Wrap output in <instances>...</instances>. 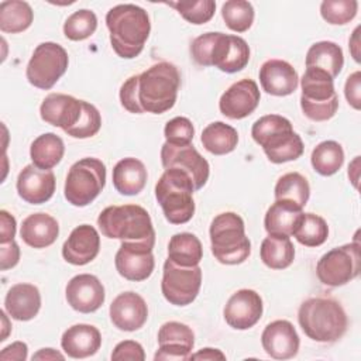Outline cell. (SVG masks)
<instances>
[{"label":"cell","mask_w":361,"mask_h":361,"mask_svg":"<svg viewBox=\"0 0 361 361\" xmlns=\"http://www.w3.org/2000/svg\"><path fill=\"white\" fill-rule=\"evenodd\" d=\"M189 360H207V361H213V360H226V355L219 350V348H212V347H206L199 350L195 354L189 355Z\"/></svg>","instance_id":"11a10c76"},{"label":"cell","mask_w":361,"mask_h":361,"mask_svg":"<svg viewBox=\"0 0 361 361\" xmlns=\"http://www.w3.org/2000/svg\"><path fill=\"white\" fill-rule=\"evenodd\" d=\"M55 175L51 169H39L34 164L25 165L17 178L18 196L30 204L48 202L55 192Z\"/></svg>","instance_id":"ffe728a7"},{"label":"cell","mask_w":361,"mask_h":361,"mask_svg":"<svg viewBox=\"0 0 361 361\" xmlns=\"http://www.w3.org/2000/svg\"><path fill=\"white\" fill-rule=\"evenodd\" d=\"M111 360H133V361H144L145 360V353L144 348L140 343L134 340H124L120 341L113 353H111Z\"/></svg>","instance_id":"c3c4849f"},{"label":"cell","mask_w":361,"mask_h":361,"mask_svg":"<svg viewBox=\"0 0 361 361\" xmlns=\"http://www.w3.org/2000/svg\"><path fill=\"white\" fill-rule=\"evenodd\" d=\"M28 347L23 341H14L10 345L4 347L0 353L1 361H24L27 360Z\"/></svg>","instance_id":"db71d44e"},{"label":"cell","mask_w":361,"mask_h":361,"mask_svg":"<svg viewBox=\"0 0 361 361\" xmlns=\"http://www.w3.org/2000/svg\"><path fill=\"white\" fill-rule=\"evenodd\" d=\"M358 10L355 0H324L320 4V14L331 25H344L350 23Z\"/></svg>","instance_id":"b9f144b4"},{"label":"cell","mask_w":361,"mask_h":361,"mask_svg":"<svg viewBox=\"0 0 361 361\" xmlns=\"http://www.w3.org/2000/svg\"><path fill=\"white\" fill-rule=\"evenodd\" d=\"M292 235L305 247H319L329 237V226L319 214L302 213Z\"/></svg>","instance_id":"8d00e7d4"},{"label":"cell","mask_w":361,"mask_h":361,"mask_svg":"<svg viewBox=\"0 0 361 361\" xmlns=\"http://www.w3.org/2000/svg\"><path fill=\"white\" fill-rule=\"evenodd\" d=\"M298 322L303 333L317 343H336L348 327L343 306L331 298H309L302 302Z\"/></svg>","instance_id":"7a4b0ae2"},{"label":"cell","mask_w":361,"mask_h":361,"mask_svg":"<svg viewBox=\"0 0 361 361\" xmlns=\"http://www.w3.org/2000/svg\"><path fill=\"white\" fill-rule=\"evenodd\" d=\"M137 83L138 75L130 76L120 87V102L121 106L134 114H142V110L138 104V94H137Z\"/></svg>","instance_id":"7dc6e473"},{"label":"cell","mask_w":361,"mask_h":361,"mask_svg":"<svg viewBox=\"0 0 361 361\" xmlns=\"http://www.w3.org/2000/svg\"><path fill=\"white\" fill-rule=\"evenodd\" d=\"M310 162L319 175L331 176L338 172L344 164L343 147L333 140L322 141L312 151Z\"/></svg>","instance_id":"d590c367"},{"label":"cell","mask_w":361,"mask_h":361,"mask_svg":"<svg viewBox=\"0 0 361 361\" xmlns=\"http://www.w3.org/2000/svg\"><path fill=\"white\" fill-rule=\"evenodd\" d=\"M17 223L13 214L7 210H0V244L14 240Z\"/></svg>","instance_id":"f5cc1de1"},{"label":"cell","mask_w":361,"mask_h":361,"mask_svg":"<svg viewBox=\"0 0 361 361\" xmlns=\"http://www.w3.org/2000/svg\"><path fill=\"white\" fill-rule=\"evenodd\" d=\"M306 68H314L326 72L333 79L341 72L344 55L340 45L333 41L314 42L306 54Z\"/></svg>","instance_id":"f546056e"},{"label":"cell","mask_w":361,"mask_h":361,"mask_svg":"<svg viewBox=\"0 0 361 361\" xmlns=\"http://www.w3.org/2000/svg\"><path fill=\"white\" fill-rule=\"evenodd\" d=\"M97 226L107 238L154 247L155 230L148 212L138 204L109 206L97 217Z\"/></svg>","instance_id":"277c9868"},{"label":"cell","mask_w":361,"mask_h":361,"mask_svg":"<svg viewBox=\"0 0 361 361\" xmlns=\"http://www.w3.org/2000/svg\"><path fill=\"white\" fill-rule=\"evenodd\" d=\"M202 286V268L180 267L169 258L164 262L161 292L173 306L190 305L199 295Z\"/></svg>","instance_id":"7c38bea8"},{"label":"cell","mask_w":361,"mask_h":361,"mask_svg":"<svg viewBox=\"0 0 361 361\" xmlns=\"http://www.w3.org/2000/svg\"><path fill=\"white\" fill-rule=\"evenodd\" d=\"M113 51L123 59L138 56L149 37L151 23L147 11L135 4H117L106 14Z\"/></svg>","instance_id":"6da1fadb"},{"label":"cell","mask_w":361,"mask_h":361,"mask_svg":"<svg viewBox=\"0 0 361 361\" xmlns=\"http://www.w3.org/2000/svg\"><path fill=\"white\" fill-rule=\"evenodd\" d=\"M69 63L68 52L56 42H41L28 61L27 80L38 89H51L66 72Z\"/></svg>","instance_id":"30bf717a"},{"label":"cell","mask_w":361,"mask_h":361,"mask_svg":"<svg viewBox=\"0 0 361 361\" xmlns=\"http://www.w3.org/2000/svg\"><path fill=\"white\" fill-rule=\"evenodd\" d=\"M360 30H361L360 25L355 27V30H354V32H353V35L348 41L350 52H351L355 62H360Z\"/></svg>","instance_id":"6f0895ef"},{"label":"cell","mask_w":361,"mask_h":361,"mask_svg":"<svg viewBox=\"0 0 361 361\" xmlns=\"http://www.w3.org/2000/svg\"><path fill=\"white\" fill-rule=\"evenodd\" d=\"M65 355L61 354L59 351L54 350V348H41L38 350L34 355L32 360H41V361H47V360H63Z\"/></svg>","instance_id":"9f6ffc18"},{"label":"cell","mask_w":361,"mask_h":361,"mask_svg":"<svg viewBox=\"0 0 361 361\" xmlns=\"http://www.w3.org/2000/svg\"><path fill=\"white\" fill-rule=\"evenodd\" d=\"M168 258L180 267H195L203 258L200 240L192 233H176L168 244Z\"/></svg>","instance_id":"836d02e7"},{"label":"cell","mask_w":361,"mask_h":361,"mask_svg":"<svg viewBox=\"0 0 361 361\" xmlns=\"http://www.w3.org/2000/svg\"><path fill=\"white\" fill-rule=\"evenodd\" d=\"M100 251V235L90 224L75 227L62 245V257L72 265H86Z\"/></svg>","instance_id":"7402d4cb"},{"label":"cell","mask_w":361,"mask_h":361,"mask_svg":"<svg viewBox=\"0 0 361 361\" xmlns=\"http://www.w3.org/2000/svg\"><path fill=\"white\" fill-rule=\"evenodd\" d=\"M251 137L274 164L295 161L302 157L305 149L303 141L293 131L292 123L279 114L259 117L251 127Z\"/></svg>","instance_id":"3957f363"},{"label":"cell","mask_w":361,"mask_h":361,"mask_svg":"<svg viewBox=\"0 0 361 361\" xmlns=\"http://www.w3.org/2000/svg\"><path fill=\"white\" fill-rule=\"evenodd\" d=\"M259 255L271 269H285L295 259V247L288 235L268 234L261 243Z\"/></svg>","instance_id":"1f68e13d"},{"label":"cell","mask_w":361,"mask_h":361,"mask_svg":"<svg viewBox=\"0 0 361 361\" xmlns=\"http://www.w3.org/2000/svg\"><path fill=\"white\" fill-rule=\"evenodd\" d=\"M80 113L82 100L63 93L48 94L39 106L41 118L54 127L62 128L63 131H68L78 123Z\"/></svg>","instance_id":"603a6c76"},{"label":"cell","mask_w":361,"mask_h":361,"mask_svg":"<svg viewBox=\"0 0 361 361\" xmlns=\"http://www.w3.org/2000/svg\"><path fill=\"white\" fill-rule=\"evenodd\" d=\"M259 83L268 94L288 96L298 89L299 76L289 62L268 59L259 68Z\"/></svg>","instance_id":"cb8c5ba5"},{"label":"cell","mask_w":361,"mask_h":361,"mask_svg":"<svg viewBox=\"0 0 361 361\" xmlns=\"http://www.w3.org/2000/svg\"><path fill=\"white\" fill-rule=\"evenodd\" d=\"M102 127V116L99 110L85 100H82V113L78 123L65 131L73 138H90L99 133Z\"/></svg>","instance_id":"7bdbcfd3"},{"label":"cell","mask_w":361,"mask_h":361,"mask_svg":"<svg viewBox=\"0 0 361 361\" xmlns=\"http://www.w3.org/2000/svg\"><path fill=\"white\" fill-rule=\"evenodd\" d=\"M20 261V247L18 244L11 240L8 243L0 244V268L1 271H7L16 267Z\"/></svg>","instance_id":"816d5d0a"},{"label":"cell","mask_w":361,"mask_h":361,"mask_svg":"<svg viewBox=\"0 0 361 361\" xmlns=\"http://www.w3.org/2000/svg\"><path fill=\"white\" fill-rule=\"evenodd\" d=\"M65 296L68 305L80 313L96 312L106 299L103 283L92 274L75 275L66 285Z\"/></svg>","instance_id":"e0dca14e"},{"label":"cell","mask_w":361,"mask_h":361,"mask_svg":"<svg viewBox=\"0 0 361 361\" xmlns=\"http://www.w3.org/2000/svg\"><path fill=\"white\" fill-rule=\"evenodd\" d=\"M110 320L121 331L140 330L148 319V306L135 292H123L114 298L109 309Z\"/></svg>","instance_id":"ac0fdd59"},{"label":"cell","mask_w":361,"mask_h":361,"mask_svg":"<svg viewBox=\"0 0 361 361\" xmlns=\"http://www.w3.org/2000/svg\"><path fill=\"white\" fill-rule=\"evenodd\" d=\"M300 87V109L309 120L327 121L334 117L338 109V96L331 76L320 69L306 68Z\"/></svg>","instance_id":"ba28073f"},{"label":"cell","mask_w":361,"mask_h":361,"mask_svg":"<svg viewBox=\"0 0 361 361\" xmlns=\"http://www.w3.org/2000/svg\"><path fill=\"white\" fill-rule=\"evenodd\" d=\"M165 141L172 145H186L192 144L195 128L188 117H173L165 124L164 128Z\"/></svg>","instance_id":"f6af8a7d"},{"label":"cell","mask_w":361,"mask_h":361,"mask_svg":"<svg viewBox=\"0 0 361 361\" xmlns=\"http://www.w3.org/2000/svg\"><path fill=\"white\" fill-rule=\"evenodd\" d=\"M190 351L192 350H189L183 345H178V344H159V347L154 355V360L155 361H159V360L185 361V360H189Z\"/></svg>","instance_id":"f907efd6"},{"label":"cell","mask_w":361,"mask_h":361,"mask_svg":"<svg viewBox=\"0 0 361 361\" xmlns=\"http://www.w3.org/2000/svg\"><path fill=\"white\" fill-rule=\"evenodd\" d=\"M358 162L360 157H355L354 161L348 165V178L353 182L354 188H358Z\"/></svg>","instance_id":"680465c9"},{"label":"cell","mask_w":361,"mask_h":361,"mask_svg":"<svg viewBox=\"0 0 361 361\" xmlns=\"http://www.w3.org/2000/svg\"><path fill=\"white\" fill-rule=\"evenodd\" d=\"M221 17L234 32H245L254 23V7L245 0H228L221 6Z\"/></svg>","instance_id":"f35d334b"},{"label":"cell","mask_w":361,"mask_h":361,"mask_svg":"<svg viewBox=\"0 0 361 361\" xmlns=\"http://www.w3.org/2000/svg\"><path fill=\"white\" fill-rule=\"evenodd\" d=\"M360 269V244L354 241L323 254L317 261L316 275L323 285L337 288L357 278Z\"/></svg>","instance_id":"8fae6325"},{"label":"cell","mask_w":361,"mask_h":361,"mask_svg":"<svg viewBox=\"0 0 361 361\" xmlns=\"http://www.w3.org/2000/svg\"><path fill=\"white\" fill-rule=\"evenodd\" d=\"M102 345V334L92 324H73L63 331L61 347L71 358H87L94 355Z\"/></svg>","instance_id":"d4e9b609"},{"label":"cell","mask_w":361,"mask_h":361,"mask_svg":"<svg viewBox=\"0 0 361 361\" xmlns=\"http://www.w3.org/2000/svg\"><path fill=\"white\" fill-rule=\"evenodd\" d=\"M97 17L92 10L82 8L72 13L63 23V34L71 41H83L94 34Z\"/></svg>","instance_id":"ab89813d"},{"label":"cell","mask_w":361,"mask_h":361,"mask_svg":"<svg viewBox=\"0 0 361 361\" xmlns=\"http://www.w3.org/2000/svg\"><path fill=\"white\" fill-rule=\"evenodd\" d=\"M159 344H178L193 350L195 334L192 329L183 323L166 322L158 330V345Z\"/></svg>","instance_id":"ee69618b"},{"label":"cell","mask_w":361,"mask_h":361,"mask_svg":"<svg viewBox=\"0 0 361 361\" xmlns=\"http://www.w3.org/2000/svg\"><path fill=\"white\" fill-rule=\"evenodd\" d=\"M264 312L262 298L252 289H240L227 300L223 316L226 323L235 330H248L255 326Z\"/></svg>","instance_id":"9a60e30c"},{"label":"cell","mask_w":361,"mask_h":361,"mask_svg":"<svg viewBox=\"0 0 361 361\" xmlns=\"http://www.w3.org/2000/svg\"><path fill=\"white\" fill-rule=\"evenodd\" d=\"M303 209L288 200H275L265 213L264 226L268 234L290 237Z\"/></svg>","instance_id":"f1b7e54d"},{"label":"cell","mask_w":361,"mask_h":361,"mask_svg":"<svg viewBox=\"0 0 361 361\" xmlns=\"http://www.w3.org/2000/svg\"><path fill=\"white\" fill-rule=\"evenodd\" d=\"M220 32H204L196 37L190 45V54L193 61L200 66H212L210 56L216 39Z\"/></svg>","instance_id":"bcb514c9"},{"label":"cell","mask_w":361,"mask_h":361,"mask_svg":"<svg viewBox=\"0 0 361 361\" xmlns=\"http://www.w3.org/2000/svg\"><path fill=\"white\" fill-rule=\"evenodd\" d=\"M6 310H1V320H3V333H1V338L0 341H4L8 336V331H10V324H8V320H7V316H6Z\"/></svg>","instance_id":"91938a15"},{"label":"cell","mask_w":361,"mask_h":361,"mask_svg":"<svg viewBox=\"0 0 361 361\" xmlns=\"http://www.w3.org/2000/svg\"><path fill=\"white\" fill-rule=\"evenodd\" d=\"M261 344L271 358L289 360L298 354L300 340L290 322L274 320L265 326L261 334Z\"/></svg>","instance_id":"d6986e66"},{"label":"cell","mask_w":361,"mask_h":361,"mask_svg":"<svg viewBox=\"0 0 361 361\" xmlns=\"http://www.w3.org/2000/svg\"><path fill=\"white\" fill-rule=\"evenodd\" d=\"M63 154L65 144L62 138L54 133L38 135L30 147L31 161L39 169H52L61 162Z\"/></svg>","instance_id":"4dcf8cb0"},{"label":"cell","mask_w":361,"mask_h":361,"mask_svg":"<svg viewBox=\"0 0 361 361\" xmlns=\"http://www.w3.org/2000/svg\"><path fill=\"white\" fill-rule=\"evenodd\" d=\"M20 235L27 245L32 248H45L56 241L59 235V224L48 213H34L23 220Z\"/></svg>","instance_id":"4316f807"},{"label":"cell","mask_w":361,"mask_h":361,"mask_svg":"<svg viewBox=\"0 0 361 361\" xmlns=\"http://www.w3.org/2000/svg\"><path fill=\"white\" fill-rule=\"evenodd\" d=\"M152 248L147 244L123 241L114 257L117 272L124 279L133 282H141L149 278L155 267Z\"/></svg>","instance_id":"5bb4252c"},{"label":"cell","mask_w":361,"mask_h":361,"mask_svg":"<svg viewBox=\"0 0 361 361\" xmlns=\"http://www.w3.org/2000/svg\"><path fill=\"white\" fill-rule=\"evenodd\" d=\"M41 309V293L32 283L13 285L4 299V310L18 322L34 319Z\"/></svg>","instance_id":"484cf974"},{"label":"cell","mask_w":361,"mask_h":361,"mask_svg":"<svg viewBox=\"0 0 361 361\" xmlns=\"http://www.w3.org/2000/svg\"><path fill=\"white\" fill-rule=\"evenodd\" d=\"M173 7L188 23L200 25L210 21L214 16L216 1L199 0V1H171L166 3Z\"/></svg>","instance_id":"60d3db41"},{"label":"cell","mask_w":361,"mask_h":361,"mask_svg":"<svg viewBox=\"0 0 361 361\" xmlns=\"http://www.w3.org/2000/svg\"><path fill=\"white\" fill-rule=\"evenodd\" d=\"M259 99L258 85L252 79H241L221 94L219 109L223 116L231 120H241L258 107Z\"/></svg>","instance_id":"2e32d148"},{"label":"cell","mask_w":361,"mask_h":361,"mask_svg":"<svg viewBox=\"0 0 361 361\" xmlns=\"http://www.w3.org/2000/svg\"><path fill=\"white\" fill-rule=\"evenodd\" d=\"M180 87V73L171 62H158L138 75L137 94L142 113L162 114L171 110Z\"/></svg>","instance_id":"5b68a950"},{"label":"cell","mask_w":361,"mask_h":361,"mask_svg":"<svg viewBox=\"0 0 361 361\" xmlns=\"http://www.w3.org/2000/svg\"><path fill=\"white\" fill-rule=\"evenodd\" d=\"M161 162L165 169L179 168L189 173L193 180L195 190L202 189L209 179V162L192 144L172 145L165 141L161 147Z\"/></svg>","instance_id":"4fadbf2b"},{"label":"cell","mask_w":361,"mask_h":361,"mask_svg":"<svg viewBox=\"0 0 361 361\" xmlns=\"http://www.w3.org/2000/svg\"><path fill=\"white\" fill-rule=\"evenodd\" d=\"M34 20V13L27 1L6 0L0 3V30L7 34L25 31Z\"/></svg>","instance_id":"e575fe53"},{"label":"cell","mask_w":361,"mask_h":361,"mask_svg":"<svg viewBox=\"0 0 361 361\" xmlns=\"http://www.w3.org/2000/svg\"><path fill=\"white\" fill-rule=\"evenodd\" d=\"M250 61V47L238 35L220 32L212 51L210 63L221 72L235 73L247 66Z\"/></svg>","instance_id":"44dd1931"},{"label":"cell","mask_w":361,"mask_h":361,"mask_svg":"<svg viewBox=\"0 0 361 361\" xmlns=\"http://www.w3.org/2000/svg\"><path fill=\"white\" fill-rule=\"evenodd\" d=\"M106 185V165L92 157L76 161L68 171L65 179V199L76 206L90 204Z\"/></svg>","instance_id":"9c48e42d"},{"label":"cell","mask_w":361,"mask_h":361,"mask_svg":"<svg viewBox=\"0 0 361 361\" xmlns=\"http://www.w3.org/2000/svg\"><path fill=\"white\" fill-rule=\"evenodd\" d=\"M212 252L224 265L244 262L251 254V241L245 234L244 220L234 212L217 214L209 228Z\"/></svg>","instance_id":"52a82bcc"},{"label":"cell","mask_w":361,"mask_h":361,"mask_svg":"<svg viewBox=\"0 0 361 361\" xmlns=\"http://www.w3.org/2000/svg\"><path fill=\"white\" fill-rule=\"evenodd\" d=\"M200 141L204 149L210 154L226 155L235 149L238 144V133L234 127L223 121H214L203 128Z\"/></svg>","instance_id":"d6a6232c"},{"label":"cell","mask_w":361,"mask_h":361,"mask_svg":"<svg viewBox=\"0 0 361 361\" xmlns=\"http://www.w3.org/2000/svg\"><path fill=\"white\" fill-rule=\"evenodd\" d=\"M195 185L189 173L179 168L164 171L155 185V197L171 224H185L195 214Z\"/></svg>","instance_id":"8992f818"},{"label":"cell","mask_w":361,"mask_h":361,"mask_svg":"<svg viewBox=\"0 0 361 361\" xmlns=\"http://www.w3.org/2000/svg\"><path fill=\"white\" fill-rule=\"evenodd\" d=\"M344 94H345L348 104L353 109H355V110L361 109V73H360V71H355L354 73H351L347 78L345 86H344Z\"/></svg>","instance_id":"681fc988"},{"label":"cell","mask_w":361,"mask_h":361,"mask_svg":"<svg viewBox=\"0 0 361 361\" xmlns=\"http://www.w3.org/2000/svg\"><path fill=\"white\" fill-rule=\"evenodd\" d=\"M274 195L275 200H288L303 209L310 196V186L299 172H288L278 179Z\"/></svg>","instance_id":"74e56055"},{"label":"cell","mask_w":361,"mask_h":361,"mask_svg":"<svg viewBox=\"0 0 361 361\" xmlns=\"http://www.w3.org/2000/svg\"><path fill=\"white\" fill-rule=\"evenodd\" d=\"M147 179V168L137 158H123L113 168V185L124 196L138 195L145 188Z\"/></svg>","instance_id":"83f0119b"}]
</instances>
